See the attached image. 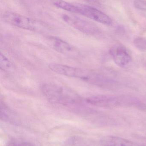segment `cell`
<instances>
[{
  "label": "cell",
  "mask_w": 146,
  "mask_h": 146,
  "mask_svg": "<svg viewBox=\"0 0 146 146\" xmlns=\"http://www.w3.org/2000/svg\"><path fill=\"white\" fill-rule=\"evenodd\" d=\"M41 90L50 102L78 113H84L87 108L83 100L76 92L65 86L52 83L41 86Z\"/></svg>",
  "instance_id": "cell-1"
},
{
  "label": "cell",
  "mask_w": 146,
  "mask_h": 146,
  "mask_svg": "<svg viewBox=\"0 0 146 146\" xmlns=\"http://www.w3.org/2000/svg\"><path fill=\"white\" fill-rule=\"evenodd\" d=\"M53 4L60 9L70 12L81 14L102 24L107 25H111L112 20L109 17L92 7L83 4H73L61 1H54Z\"/></svg>",
  "instance_id": "cell-2"
},
{
  "label": "cell",
  "mask_w": 146,
  "mask_h": 146,
  "mask_svg": "<svg viewBox=\"0 0 146 146\" xmlns=\"http://www.w3.org/2000/svg\"><path fill=\"white\" fill-rule=\"evenodd\" d=\"M2 18L9 24L30 31L42 33L48 29V26L43 22L12 12L4 13Z\"/></svg>",
  "instance_id": "cell-3"
},
{
  "label": "cell",
  "mask_w": 146,
  "mask_h": 146,
  "mask_svg": "<svg viewBox=\"0 0 146 146\" xmlns=\"http://www.w3.org/2000/svg\"><path fill=\"white\" fill-rule=\"evenodd\" d=\"M48 67L54 72L60 75L82 79L86 82L90 80V75L84 69L54 63L49 64Z\"/></svg>",
  "instance_id": "cell-4"
},
{
  "label": "cell",
  "mask_w": 146,
  "mask_h": 146,
  "mask_svg": "<svg viewBox=\"0 0 146 146\" xmlns=\"http://www.w3.org/2000/svg\"><path fill=\"white\" fill-rule=\"evenodd\" d=\"M62 18L69 25L87 35H95L99 30L96 25L80 17L71 14H64Z\"/></svg>",
  "instance_id": "cell-5"
},
{
  "label": "cell",
  "mask_w": 146,
  "mask_h": 146,
  "mask_svg": "<svg viewBox=\"0 0 146 146\" xmlns=\"http://www.w3.org/2000/svg\"><path fill=\"white\" fill-rule=\"evenodd\" d=\"M48 42L49 45L54 50L67 57L77 58L80 54L76 48L62 39L54 36H50L48 37Z\"/></svg>",
  "instance_id": "cell-6"
},
{
  "label": "cell",
  "mask_w": 146,
  "mask_h": 146,
  "mask_svg": "<svg viewBox=\"0 0 146 146\" xmlns=\"http://www.w3.org/2000/svg\"><path fill=\"white\" fill-rule=\"evenodd\" d=\"M110 54L115 64L120 67L127 66L131 61V56L129 52L122 46L112 48L110 51Z\"/></svg>",
  "instance_id": "cell-7"
},
{
  "label": "cell",
  "mask_w": 146,
  "mask_h": 146,
  "mask_svg": "<svg viewBox=\"0 0 146 146\" xmlns=\"http://www.w3.org/2000/svg\"><path fill=\"white\" fill-rule=\"evenodd\" d=\"M85 101L88 104L100 107L113 108L120 105V101L116 98L104 96H91Z\"/></svg>",
  "instance_id": "cell-8"
},
{
  "label": "cell",
  "mask_w": 146,
  "mask_h": 146,
  "mask_svg": "<svg viewBox=\"0 0 146 146\" xmlns=\"http://www.w3.org/2000/svg\"><path fill=\"white\" fill-rule=\"evenodd\" d=\"M101 143L104 146H141L129 140L111 135L102 137Z\"/></svg>",
  "instance_id": "cell-9"
},
{
  "label": "cell",
  "mask_w": 146,
  "mask_h": 146,
  "mask_svg": "<svg viewBox=\"0 0 146 146\" xmlns=\"http://www.w3.org/2000/svg\"><path fill=\"white\" fill-rule=\"evenodd\" d=\"M1 118L3 121L10 123H16L18 122L15 113L1 100Z\"/></svg>",
  "instance_id": "cell-10"
},
{
  "label": "cell",
  "mask_w": 146,
  "mask_h": 146,
  "mask_svg": "<svg viewBox=\"0 0 146 146\" xmlns=\"http://www.w3.org/2000/svg\"><path fill=\"white\" fill-rule=\"evenodd\" d=\"M63 146H88L84 140L80 137L74 136L69 137Z\"/></svg>",
  "instance_id": "cell-11"
},
{
  "label": "cell",
  "mask_w": 146,
  "mask_h": 146,
  "mask_svg": "<svg viewBox=\"0 0 146 146\" xmlns=\"http://www.w3.org/2000/svg\"><path fill=\"white\" fill-rule=\"evenodd\" d=\"M0 66L1 70L7 72L12 71L14 69L13 64L2 53L0 55Z\"/></svg>",
  "instance_id": "cell-12"
},
{
  "label": "cell",
  "mask_w": 146,
  "mask_h": 146,
  "mask_svg": "<svg viewBox=\"0 0 146 146\" xmlns=\"http://www.w3.org/2000/svg\"><path fill=\"white\" fill-rule=\"evenodd\" d=\"M5 146H36L34 143L20 140H13L7 143Z\"/></svg>",
  "instance_id": "cell-13"
},
{
  "label": "cell",
  "mask_w": 146,
  "mask_h": 146,
  "mask_svg": "<svg viewBox=\"0 0 146 146\" xmlns=\"http://www.w3.org/2000/svg\"><path fill=\"white\" fill-rule=\"evenodd\" d=\"M134 44L139 49L146 51V40L144 38H137L135 39Z\"/></svg>",
  "instance_id": "cell-14"
},
{
  "label": "cell",
  "mask_w": 146,
  "mask_h": 146,
  "mask_svg": "<svg viewBox=\"0 0 146 146\" xmlns=\"http://www.w3.org/2000/svg\"><path fill=\"white\" fill-rule=\"evenodd\" d=\"M134 5L135 7L138 9L146 10V1H135Z\"/></svg>",
  "instance_id": "cell-15"
},
{
  "label": "cell",
  "mask_w": 146,
  "mask_h": 146,
  "mask_svg": "<svg viewBox=\"0 0 146 146\" xmlns=\"http://www.w3.org/2000/svg\"><path fill=\"white\" fill-rule=\"evenodd\" d=\"M145 144H146V142H145Z\"/></svg>",
  "instance_id": "cell-16"
}]
</instances>
